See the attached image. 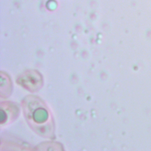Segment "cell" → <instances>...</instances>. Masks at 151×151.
I'll return each instance as SVG.
<instances>
[{
  "mask_svg": "<svg viewBox=\"0 0 151 151\" xmlns=\"http://www.w3.org/2000/svg\"><path fill=\"white\" fill-rule=\"evenodd\" d=\"M24 110L29 123L31 124L33 128H35L37 133H40L44 136L42 127H47L52 132L51 119L48 110L42 102L35 97H28L24 101Z\"/></svg>",
  "mask_w": 151,
  "mask_h": 151,
  "instance_id": "6da1fadb",
  "label": "cell"
},
{
  "mask_svg": "<svg viewBox=\"0 0 151 151\" xmlns=\"http://www.w3.org/2000/svg\"><path fill=\"white\" fill-rule=\"evenodd\" d=\"M19 83L28 90L38 89L42 83L41 77L35 71H28L23 74L19 80Z\"/></svg>",
  "mask_w": 151,
  "mask_h": 151,
  "instance_id": "7a4b0ae2",
  "label": "cell"
}]
</instances>
